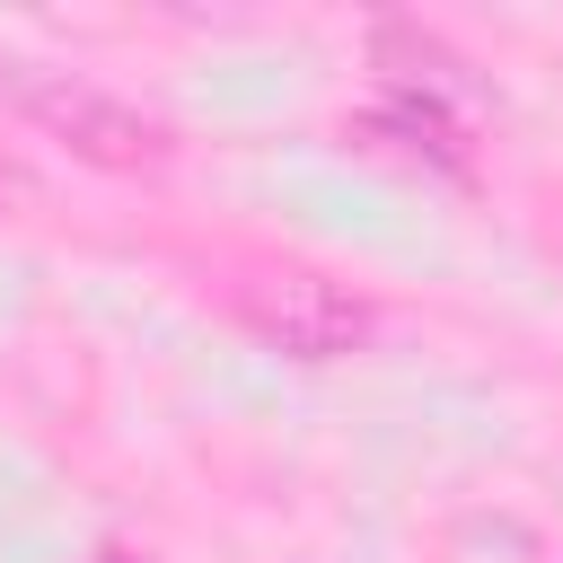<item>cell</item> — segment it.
Listing matches in <instances>:
<instances>
[{"label": "cell", "instance_id": "277c9868", "mask_svg": "<svg viewBox=\"0 0 563 563\" xmlns=\"http://www.w3.org/2000/svg\"><path fill=\"white\" fill-rule=\"evenodd\" d=\"M97 563H150V554H132V545H106V554H97Z\"/></svg>", "mask_w": 563, "mask_h": 563}, {"label": "cell", "instance_id": "3957f363", "mask_svg": "<svg viewBox=\"0 0 563 563\" xmlns=\"http://www.w3.org/2000/svg\"><path fill=\"white\" fill-rule=\"evenodd\" d=\"M369 132H396L413 158H440V167H466V132L440 114V97H422V88H387L378 106H369Z\"/></svg>", "mask_w": 563, "mask_h": 563}, {"label": "cell", "instance_id": "7a4b0ae2", "mask_svg": "<svg viewBox=\"0 0 563 563\" xmlns=\"http://www.w3.org/2000/svg\"><path fill=\"white\" fill-rule=\"evenodd\" d=\"M238 308H246V325L273 343V352H290V361H343V352H361L369 343V308L343 290V282H325V273H255L246 290H238Z\"/></svg>", "mask_w": 563, "mask_h": 563}, {"label": "cell", "instance_id": "6da1fadb", "mask_svg": "<svg viewBox=\"0 0 563 563\" xmlns=\"http://www.w3.org/2000/svg\"><path fill=\"white\" fill-rule=\"evenodd\" d=\"M0 88L18 97V114H26L35 132H53V141H62L70 158H88V167H150V158H158V123H150L141 106H123L114 88L79 79V70L9 62Z\"/></svg>", "mask_w": 563, "mask_h": 563}]
</instances>
